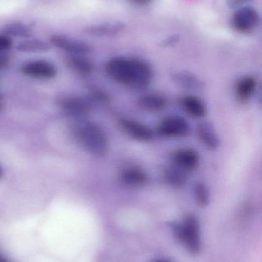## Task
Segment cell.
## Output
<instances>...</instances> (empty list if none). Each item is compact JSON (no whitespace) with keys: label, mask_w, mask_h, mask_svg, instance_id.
I'll list each match as a JSON object with an SVG mask.
<instances>
[{"label":"cell","mask_w":262,"mask_h":262,"mask_svg":"<svg viewBox=\"0 0 262 262\" xmlns=\"http://www.w3.org/2000/svg\"><path fill=\"white\" fill-rule=\"evenodd\" d=\"M106 71L118 84L133 89H143L152 83L154 73L150 64L139 58L114 57L108 61Z\"/></svg>","instance_id":"1"},{"label":"cell","mask_w":262,"mask_h":262,"mask_svg":"<svg viewBox=\"0 0 262 262\" xmlns=\"http://www.w3.org/2000/svg\"><path fill=\"white\" fill-rule=\"evenodd\" d=\"M75 138L86 151L97 157H103L109 150V140L103 129L92 122L83 121L75 130Z\"/></svg>","instance_id":"2"},{"label":"cell","mask_w":262,"mask_h":262,"mask_svg":"<svg viewBox=\"0 0 262 262\" xmlns=\"http://www.w3.org/2000/svg\"><path fill=\"white\" fill-rule=\"evenodd\" d=\"M172 227L177 238L190 253H199L201 247V229L196 216L188 215L182 223H176Z\"/></svg>","instance_id":"3"},{"label":"cell","mask_w":262,"mask_h":262,"mask_svg":"<svg viewBox=\"0 0 262 262\" xmlns=\"http://www.w3.org/2000/svg\"><path fill=\"white\" fill-rule=\"evenodd\" d=\"M259 23V13L252 6H245L238 8L235 9L232 16L234 29L241 33L247 34L253 32Z\"/></svg>","instance_id":"4"},{"label":"cell","mask_w":262,"mask_h":262,"mask_svg":"<svg viewBox=\"0 0 262 262\" xmlns=\"http://www.w3.org/2000/svg\"><path fill=\"white\" fill-rule=\"evenodd\" d=\"M158 132L168 138L186 137L190 132V127L184 118L179 116H168L158 124Z\"/></svg>","instance_id":"5"},{"label":"cell","mask_w":262,"mask_h":262,"mask_svg":"<svg viewBox=\"0 0 262 262\" xmlns=\"http://www.w3.org/2000/svg\"><path fill=\"white\" fill-rule=\"evenodd\" d=\"M173 166L183 172H192L199 166L200 155L195 149L191 148H182L172 154Z\"/></svg>","instance_id":"6"},{"label":"cell","mask_w":262,"mask_h":262,"mask_svg":"<svg viewBox=\"0 0 262 262\" xmlns=\"http://www.w3.org/2000/svg\"><path fill=\"white\" fill-rule=\"evenodd\" d=\"M121 130L131 138L141 142H150L154 139V134L149 127L130 118H121L118 121Z\"/></svg>","instance_id":"7"},{"label":"cell","mask_w":262,"mask_h":262,"mask_svg":"<svg viewBox=\"0 0 262 262\" xmlns=\"http://www.w3.org/2000/svg\"><path fill=\"white\" fill-rule=\"evenodd\" d=\"M49 41L55 47L73 55H86L92 51V47L87 43L80 40L74 39L67 35H52Z\"/></svg>","instance_id":"8"},{"label":"cell","mask_w":262,"mask_h":262,"mask_svg":"<svg viewBox=\"0 0 262 262\" xmlns=\"http://www.w3.org/2000/svg\"><path fill=\"white\" fill-rule=\"evenodd\" d=\"M59 107L66 115L75 119H85L90 114L89 103L76 97H68L60 100Z\"/></svg>","instance_id":"9"},{"label":"cell","mask_w":262,"mask_h":262,"mask_svg":"<svg viewBox=\"0 0 262 262\" xmlns=\"http://www.w3.org/2000/svg\"><path fill=\"white\" fill-rule=\"evenodd\" d=\"M23 74L37 79H51L55 77L57 69L52 63L46 61H34L26 63L21 69Z\"/></svg>","instance_id":"10"},{"label":"cell","mask_w":262,"mask_h":262,"mask_svg":"<svg viewBox=\"0 0 262 262\" xmlns=\"http://www.w3.org/2000/svg\"><path fill=\"white\" fill-rule=\"evenodd\" d=\"M119 179L125 186L131 189H139L146 186L148 182L147 174L137 166H128L123 169L120 172Z\"/></svg>","instance_id":"11"},{"label":"cell","mask_w":262,"mask_h":262,"mask_svg":"<svg viewBox=\"0 0 262 262\" xmlns=\"http://www.w3.org/2000/svg\"><path fill=\"white\" fill-rule=\"evenodd\" d=\"M125 29V23L122 21H111L87 26L83 29V32L94 36L112 37L122 33Z\"/></svg>","instance_id":"12"},{"label":"cell","mask_w":262,"mask_h":262,"mask_svg":"<svg viewBox=\"0 0 262 262\" xmlns=\"http://www.w3.org/2000/svg\"><path fill=\"white\" fill-rule=\"evenodd\" d=\"M180 106L192 118H203L206 114V107L203 100L194 95H186L180 99Z\"/></svg>","instance_id":"13"},{"label":"cell","mask_w":262,"mask_h":262,"mask_svg":"<svg viewBox=\"0 0 262 262\" xmlns=\"http://www.w3.org/2000/svg\"><path fill=\"white\" fill-rule=\"evenodd\" d=\"M198 137L201 143L212 150H215L220 146V139L212 124L203 122L197 128Z\"/></svg>","instance_id":"14"},{"label":"cell","mask_w":262,"mask_h":262,"mask_svg":"<svg viewBox=\"0 0 262 262\" xmlns=\"http://www.w3.org/2000/svg\"><path fill=\"white\" fill-rule=\"evenodd\" d=\"M138 106L149 112H159L164 110L167 101L163 95L157 93H149L138 98Z\"/></svg>","instance_id":"15"},{"label":"cell","mask_w":262,"mask_h":262,"mask_svg":"<svg viewBox=\"0 0 262 262\" xmlns=\"http://www.w3.org/2000/svg\"><path fill=\"white\" fill-rule=\"evenodd\" d=\"M257 81L252 76H246L238 80L235 86V95L238 101L245 103L249 101L256 91Z\"/></svg>","instance_id":"16"},{"label":"cell","mask_w":262,"mask_h":262,"mask_svg":"<svg viewBox=\"0 0 262 262\" xmlns=\"http://www.w3.org/2000/svg\"><path fill=\"white\" fill-rule=\"evenodd\" d=\"M163 173H164L163 175L166 183L172 187L181 189L186 184L187 178H186V172L173 165L166 167Z\"/></svg>","instance_id":"17"},{"label":"cell","mask_w":262,"mask_h":262,"mask_svg":"<svg viewBox=\"0 0 262 262\" xmlns=\"http://www.w3.org/2000/svg\"><path fill=\"white\" fill-rule=\"evenodd\" d=\"M173 79L177 84L187 89H200L204 84L203 81L189 72H179L173 75Z\"/></svg>","instance_id":"18"},{"label":"cell","mask_w":262,"mask_h":262,"mask_svg":"<svg viewBox=\"0 0 262 262\" xmlns=\"http://www.w3.org/2000/svg\"><path fill=\"white\" fill-rule=\"evenodd\" d=\"M6 35L17 38H29L32 35V29L27 24L21 21L9 23L4 28Z\"/></svg>","instance_id":"19"},{"label":"cell","mask_w":262,"mask_h":262,"mask_svg":"<svg viewBox=\"0 0 262 262\" xmlns=\"http://www.w3.org/2000/svg\"><path fill=\"white\" fill-rule=\"evenodd\" d=\"M69 67L82 76H89L94 71L92 61L83 57L76 56L70 58L68 61Z\"/></svg>","instance_id":"20"},{"label":"cell","mask_w":262,"mask_h":262,"mask_svg":"<svg viewBox=\"0 0 262 262\" xmlns=\"http://www.w3.org/2000/svg\"><path fill=\"white\" fill-rule=\"evenodd\" d=\"M49 45L39 39L26 40L17 46V50L26 53H43L49 52Z\"/></svg>","instance_id":"21"},{"label":"cell","mask_w":262,"mask_h":262,"mask_svg":"<svg viewBox=\"0 0 262 262\" xmlns=\"http://www.w3.org/2000/svg\"><path fill=\"white\" fill-rule=\"evenodd\" d=\"M195 200L199 206H206L210 201V193L207 186L204 183H197L194 188Z\"/></svg>","instance_id":"22"},{"label":"cell","mask_w":262,"mask_h":262,"mask_svg":"<svg viewBox=\"0 0 262 262\" xmlns=\"http://www.w3.org/2000/svg\"><path fill=\"white\" fill-rule=\"evenodd\" d=\"M12 46V40L7 35H0V53L9 50Z\"/></svg>","instance_id":"23"},{"label":"cell","mask_w":262,"mask_h":262,"mask_svg":"<svg viewBox=\"0 0 262 262\" xmlns=\"http://www.w3.org/2000/svg\"><path fill=\"white\" fill-rule=\"evenodd\" d=\"M91 95L95 101L100 103H108L110 101V98L107 94L101 90H92Z\"/></svg>","instance_id":"24"},{"label":"cell","mask_w":262,"mask_h":262,"mask_svg":"<svg viewBox=\"0 0 262 262\" xmlns=\"http://www.w3.org/2000/svg\"><path fill=\"white\" fill-rule=\"evenodd\" d=\"M253 0H226V4L230 9H236L241 6H247Z\"/></svg>","instance_id":"25"},{"label":"cell","mask_w":262,"mask_h":262,"mask_svg":"<svg viewBox=\"0 0 262 262\" xmlns=\"http://www.w3.org/2000/svg\"><path fill=\"white\" fill-rule=\"evenodd\" d=\"M11 61V57L8 54L0 53V70H3L7 67Z\"/></svg>","instance_id":"26"},{"label":"cell","mask_w":262,"mask_h":262,"mask_svg":"<svg viewBox=\"0 0 262 262\" xmlns=\"http://www.w3.org/2000/svg\"><path fill=\"white\" fill-rule=\"evenodd\" d=\"M178 40H179V36L178 35H172V36L166 38V41H164V44L166 46H171V45L175 44V43L178 42Z\"/></svg>","instance_id":"27"},{"label":"cell","mask_w":262,"mask_h":262,"mask_svg":"<svg viewBox=\"0 0 262 262\" xmlns=\"http://www.w3.org/2000/svg\"><path fill=\"white\" fill-rule=\"evenodd\" d=\"M132 1L139 6H146V5L149 4L152 0H132Z\"/></svg>","instance_id":"28"},{"label":"cell","mask_w":262,"mask_h":262,"mask_svg":"<svg viewBox=\"0 0 262 262\" xmlns=\"http://www.w3.org/2000/svg\"><path fill=\"white\" fill-rule=\"evenodd\" d=\"M0 262H11L8 258H6L4 255L0 253Z\"/></svg>","instance_id":"29"},{"label":"cell","mask_w":262,"mask_h":262,"mask_svg":"<svg viewBox=\"0 0 262 262\" xmlns=\"http://www.w3.org/2000/svg\"><path fill=\"white\" fill-rule=\"evenodd\" d=\"M155 262H170L169 261H166V260H158V261Z\"/></svg>","instance_id":"30"},{"label":"cell","mask_w":262,"mask_h":262,"mask_svg":"<svg viewBox=\"0 0 262 262\" xmlns=\"http://www.w3.org/2000/svg\"><path fill=\"white\" fill-rule=\"evenodd\" d=\"M2 174H3V172H2V168L1 166H0V177H1Z\"/></svg>","instance_id":"31"},{"label":"cell","mask_w":262,"mask_h":262,"mask_svg":"<svg viewBox=\"0 0 262 262\" xmlns=\"http://www.w3.org/2000/svg\"><path fill=\"white\" fill-rule=\"evenodd\" d=\"M0 107H1V102H0Z\"/></svg>","instance_id":"32"}]
</instances>
